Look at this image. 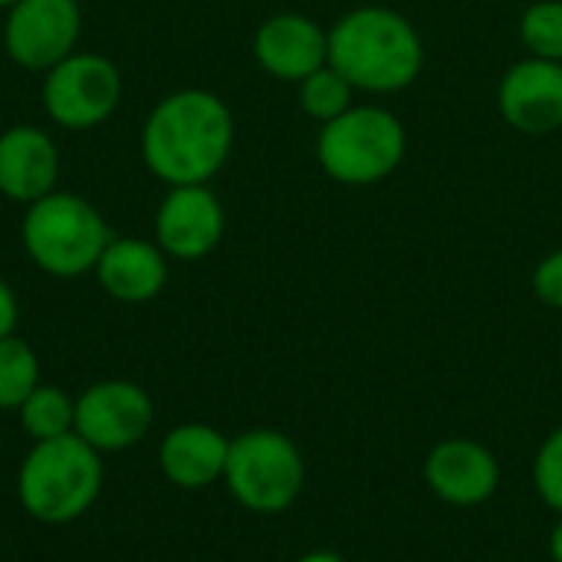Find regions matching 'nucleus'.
Listing matches in <instances>:
<instances>
[{
  "label": "nucleus",
  "instance_id": "nucleus-13",
  "mask_svg": "<svg viewBox=\"0 0 562 562\" xmlns=\"http://www.w3.org/2000/svg\"><path fill=\"white\" fill-rule=\"evenodd\" d=\"M257 63L286 82H303L329 63V33L303 13H277L254 36Z\"/></svg>",
  "mask_w": 562,
  "mask_h": 562
},
{
  "label": "nucleus",
  "instance_id": "nucleus-17",
  "mask_svg": "<svg viewBox=\"0 0 562 562\" xmlns=\"http://www.w3.org/2000/svg\"><path fill=\"white\" fill-rule=\"evenodd\" d=\"M23 431L33 441H53L76 431V402L56 385H36L33 395L20 405Z\"/></svg>",
  "mask_w": 562,
  "mask_h": 562
},
{
  "label": "nucleus",
  "instance_id": "nucleus-24",
  "mask_svg": "<svg viewBox=\"0 0 562 562\" xmlns=\"http://www.w3.org/2000/svg\"><path fill=\"white\" fill-rule=\"evenodd\" d=\"M550 553H553V562H562V514L550 533Z\"/></svg>",
  "mask_w": 562,
  "mask_h": 562
},
{
  "label": "nucleus",
  "instance_id": "nucleus-4",
  "mask_svg": "<svg viewBox=\"0 0 562 562\" xmlns=\"http://www.w3.org/2000/svg\"><path fill=\"white\" fill-rule=\"evenodd\" d=\"M23 250L49 277H79L95 270L112 234L102 214L79 194L49 191L26 204L20 224Z\"/></svg>",
  "mask_w": 562,
  "mask_h": 562
},
{
  "label": "nucleus",
  "instance_id": "nucleus-2",
  "mask_svg": "<svg viewBox=\"0 0 562 562\" xmlns=\"http://www.w3.org/2000/svg\"><path fill=\"white\" fill-rule=\"evenodd\" d=\"M329 66L352 89L398 92L425 66V43L408 16L389 7H356L329 30Z\"/></svg>",
  "mask_w": 562,
  "mask_h": 562
},
{
  "label": "nucleus",
  "instance_id": "nucleus-11",
  "mask_svg": "<svg viewBox=\"0 0 562 562\" xmlns=\"http://www.w3.org/2000/svg\"><path fill=\"white\" fill-rule=\"evenodd\" d=\"M497 109L504 122L524 135H550L562 128V63L557 59H520L514 63L497 89Z\"/></svg>",
  "mask_w": 562,
  "mask_h": 562
},
{
  "label": "nucleus",
  "instance_id": "nucleus-7",
  "mask_svg": "<svg viewBox=\"0 0 562 562\" xmlns=\"http://www.w3.org/2000/svg\"><path fill=\"white\" fill-rule=\"evenodd\" d=\"M122 99V76L112 59L99 53H69L63 63L46 69L43 109L46 115L72 132L102 125Z\"/></svg>",
  "mask_w": 562,
  "mask_h": 562
},
{
  "label": "nucleus",
  "instance_id": "nucleus-6",
  "mask_svg": "<svg viewBox=\"0 0 562 562\" xmlns=\"http://www.w3.org/2000/svg\"><path fill=\"white\" fill-rule=\"evenodd\" d=\"M224 481L247 510L280 514L300 497L306 468L300 448L286 435L254 428L231 441Z\"/></svg>",
  "mask_w": 562,
  "mask_h": 562
},
{
  "label": "nucleus",
  "instance_id": "nucleus-3",
  "mask_svg": "<svg viewBox=\"0 0 562 562\" xmlns=\"http://www.w3.org/2000/svg\"><path fill=\"white\" fill-rule=\"evenodd\" d=\"M20 504L40 524H69L82 517L102 491V461L76 431L36 441L20 468Z\"/></svg>",
  "mask_w": 562,
  "mask_h": 562
},
{
  "label": "nucleus",
  "instance_id": "nucleus-18",
  "mask_svg": "<svg viewBox=\"0 0 562 562\" xmlns=\"http://www.w3.org/2000/svg\"><path fill=\"white\" fill-rule=\"evenodd\" d=\"M36 385H40L36 352L16 336L0 339V408H20Z\"/></svg>",
  "mask_w": 562,
  "mask_h": 562
},
{
  "label": "nucleus",
  "instance_id": "nucleus-9",
  "mask_svg": "<svg viewBox=\"0 0 562 562\" xmlns=\"http://www.w3.org/2000/svg\"><path fill=\"white\" fill-rule=\"evenodd\" d=\"M155 422L145 389L132 382H99L76 402V435L95 451H125L138 445Z\"/></svg>",
  "mask_w": 562,
  "mask_h": 562
},
{
  "label": "nucleus",
  "instance_id": "nucleus-20",
  "mask_svg": "<svg viewBox=\"0 0 562 562\" xmlns=\"http://www.w3.org/2000/svg\"><path fill=\"white\" fill-rule=\"evenodd\" d=\"M520 40L540 59L562 63V0H540L520 16Z\"/></svg>",
  "mask_w": 562,
  "mask_h": 562
},
{
  "label": "nucleus",
  "instance_id": "nucleus-14",
  "mask_svg": "<svg viewBox=\"0 0 562 562\" xmlns=\"http://www.w3.org/2000/svg\"><path fill=\"white\" fill-rule=\"evenodd\" d=\"M59 175L56 142L36 125L0 132V194L20 204L46 198Z\"/></svg>",
  "mask_w": 562,
  "mask_h": 562
},
{
  "label": "nucleus",
  "instance_id": "nucleus-19",
  "mask_svg": "<svg viewBox=\"0 0 562 562\" xmlns=\"http://www.w3.org/2000/svg\"><path fill=\"white\" fill-rule=\"evenodd\" d=\"M352 92H356L352 82L326 63L323 69H316L313 76H306L300 82V105L306 115H313L326 125V122L339 119L346 109H352Z\"/></svg>",
  "mask_w": 562,
  "mask_h": 562
},
{
  "label": "nucleus",
  "instance_id": "nucleus-21",
  "mask_svg": "<svg viewBox=\"0 0 562 562\" xmlns=\"http://www.w3.org/2000/svg\"><path fill=\"white\" fill-rule=\"evenodd\" d=\"M533 481H537V491H540L543 504L562 514V428H557L543 441V448L537 454V464H533Z\"/></svg>",
  "mask_w": 562,
  "mask_h": 562
},
{
  "label": "nucleus",
  "instance_id": "nucleus-5",
  "mask_svg": "<svg viewBox=\"0 0 562 562\" xmlns=\"http://www.w3.org/2000/svg\"><path fill=\"white\" fill-rule=\"evenodd\" d=\"M408 151L405 125L395 112L379 105H352L326 122L316 138L323 171L339 184H375L389 178Z\"/></svg>",
  "mask_w": 562,
  "mask_h": 562
},
{
  "label": "nucleus",
  "instance_id": "nucleus-8",
  "mask_svg": "<svg viewBox=\"0 0 562 562\" xmlns=\"http://www.w3.org/2000/svg\"><path fill=\"white\" fill-rule=\"evenodd\" d=\"M79 26L76 0H16L3 23V49L16 66L46 72L76 49Z\"/></svg>",
  "mask_w": 562,
  "mask_h": 562
},
{
  "label": "nucleus",
  "instance_id": "nucleus-26",
  "mask_svg": "<svg viewBox=\"0 0 562 562\" xmlns=\"http://www.w3.org/2000/svg\"><path fill=\"white\" fill-rule=\"evenodd\" d=\"M13 3H16V0H0V10H10Z\"/></svg>",
  "mask_w": 562,
  "mask_h": 562
},
{
  "label": "nucleus",
  "instance_id": "nucleus-15",
  "mask_svg": "<svg viewBox=\"0 0 562 562\" xmlns=\"http://www.w3.org/2000/svg\"><path fill=\"white\" fill-rule=\"evenodd\" d=\"M95 277L109 296L122 303H148L165 290L168 280L165 250L138 237L109 240L95 263Z\"/></svg>",
  "mask_w": 562,
  "mask_h": 562
},
{
  "label": "nucleus",
  "instance_id": "nucleus-22",
  "mask_svg": "<svg viewBox=\"0 0 562 562\" xmlns=\"http://www.w3.org/2000/svg\"><path fill=\"white\" fill-rule=\"evenodd\" d=\"M533 290L547 306L562 310V250H553L550 257L540 260L533 273Z\"/></svg>",
  "mask_w": 562,
  "mask_h": 562
},
{
  "label": "nucleus",
  "instance_id": "nucleus-16",
  "mask_svg": "<svg viewBox=\"0 0 562 562\" xmlns=\"http://www.w3.org/2000/svg\"><path fill=\"white\" fill-rule=\"evenodd\" d=\"M231 441L211 425H181L165 435L158 461L175 487L201 491L224 477Z\"/></svg>",
  "mask_w": 562,
  "mask_h": 562
},
{
  "label": "nucleus",
  "instance_id": "nucleus-1",
  "mask_svg": "<svg viewBox=\"0 0 562 562\" xmlns=\"http://www.w3.org/2000/svg\"><path fill=\"white\" fill-rule=\"evenodd\" d=\"M234 148V115L207 89H181L165 95L145 119L142 158L165 184L211 181Z\"/></svg>",
  "mask_w": 562,
  "mask_h": 562
},
{
  "label": "nucleus",
  "instance_id": "nucleus-23",
  "mask_svg": "<svg viewBox=\"0 0 562 562\" xmlns=\"http://www.w3.org/2000/svg\"><path fill=\"white\" fill-rule=\"evenodd\" d=\"M16 316H20V310H16V296H13V290L0 280V339L13 336V329H16Z\"/></svg>",
  "mask_w": 562,
  "mask_h": 562
},
{
  "label": "nucleus",
  "instance_id": "nucleus-10",
  "mask_svg": "<svg viewBox=\"0 0 562 562\" xmlns=\"http://www.w3.org/2000/svg\"><path fill=\"white\" fill-rule=\"evenodd\" d=\"M224 237V207L207 184H178L155 211V244L178 260L207 257Z\"/></svg>",
  "mask_w": 562,
  "mask_h": 562
},
{
  "label": "nucleus",
  "instance_id": "nucleus-25",
  "mask_svg": "<svg viewBox=\"0 0 562 562\" xmlns=\"http://www.w3.org/2000/svg\"><path fill=\"white\" fill-rule=\"evenodd\" d=\"M296 562H342L339 557H333V553H310V557H303V560Z\"/></svg>",
  "mask_w": 562,
  "mask_h": 562
},
{
  "label": "nucleus",
  "instance_id": "nucleus-12",
  "mask_svg": "<svg viewBox=\"0 0 562 562\" xmlns=\"http://www.w3.org/2000/svg\"><path fill=\"white\" fill-rule=\"evenodd\" d=\"M425 484L435 497L454 507H477L494 497L501 484L497 458L468 438H448L425 458Z\"/></svg>",
  "mask_w": 562,
  "mask_h": 562
}]
</instances>
